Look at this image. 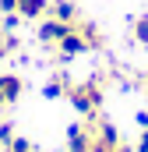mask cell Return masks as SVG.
<instances>
[{
  "label": "cell",
  "instance_id": "7a4b0ae2",
  "mask_svg": "<svg viewBox=\"0 0 148 152\" xmlns=\"http://www.w3.org/2000/svg\"><path fill=\"white\" fill-rule=\"evenodd\" d=\"M92 124V152H113L116 145H120V134H116V127H113L110 120H102L99 113H92L88 117Z\"/></svg>",
  "mask_w": 148,
  "mask_h": 152
},
{
  "label": "cell",
  "instance_id": "4fadbf2b",
  "mask_svg": "<svg viewBox=\"0 0 148 152\" xmlns=\"http://www.w3.org/2000/svg\"><path fill=\"white\" fill-rule=\"evenodd\" d=\"M11 138H14V127H11L7 120H0V149H4V145H7Z\"/></svg>",
  "mask_w": 148,
  "mask_h": 152
},
{
  "label": "cell",
  "instance_id": "8992f818",
  "mask_svg": "<svg viewBox=\"0 0 148 152\" xmlns=\"http://www.w3.org/2000/svg\"><path fill=\"white\" fill-rule=\"evenodd\" d=\"M67 28H71L67 21H60V18H46V21L39 25V39H42L46 46H57L60 39L67 36Z\"/></svg>",
  "mask_w": 148,
  "mask_h": 152
},
{
  "label": "cell",
  "instance_id": "8fae6325",
  "mask_svg": "<svg viewBox=\"0 0 148 152\" xmlns=\"http://www.w3.org/2000/svg\"><path fill=\"white\" fill-rule=\"evenodd\" d=\"M18 50V36H11V28H0V60H7Z\"/></svg>",
  "mask_w": 148,
  "mask_h": 152
},
{
  "label": "cell",
  "instance_id": "277c9868",
  "mask_svg": "<svg viewBox=\"0 0 148 152\" xmlns=\"http://www.w3.org/2000/svg\"><path fill=\"white\" fill-rule=\"evenodd\" d=\"M21 92H25V81L18 75H0V110L4 106H14L21 99Z\"/></svg>",
  "mask_w": 148,
  "mask_h": 152
},
{
  "label": "cell",
  "instance_id": "9c48e42d",
  "mask_svg": "<svg viewBox=\"0 0 148 152\" xmlns=\"http://www.w3.org/2000/svg\"><path fill=\"white\" fill-rule=\"evenodd\" d=\"M67 88H71V78H67V75H57V78L46 81L42 96H46V99H60V96H67Z\"/></svg>",
  "mask_w": 148,
  "mask_h": 152
},
{
  "label": "cell",
  "instance_id": "2e32d148",
  "mask_svg": "<svg viewBox=\"0 0 148 152\" xmlns=\"http://www.w3.org/2000/svg\"><path fill=\"white\" fill-rule=\"evenodd\" d=\"M113 152H134V149H131V145H123V142H120V145H116V149H113Z\"/></svg>",
  "mask_w": 148,
  "mask_h": 152
},
{
  "label": "cell",
  "instance_id": "5b68a950",
  "mask_svg": "<svg viewBox=\"0 0 148 152\" xmlns=\"http://www.w3.org/2000/svg\"><path fill=\"white\" fill-rule=\"evenodd\" d=\"M67 152H92V127L88 124H74L67 131Z\"/></svg>",
  "mask_w": 148,
  "mask_h": 152
},
{
  "label": "cell",
  "instance_id": "52a82bcc",
  "mask_svg": "<svg viewBox=\"0 0 148 152\" xmlns=\"http://www.w3.org/2000/svg\"><path fill=\"white\" fill-rule=\"evenodd\" d=\"M49 11H53V18H60V21H67V25L78 21V4H74V0H53Z\"/></svg>",
  "mask_w": 148,
  "mask_h": 152
},
{
  "label": "cell",
  "instance_id": "ba28073f",
  "mask_svg": "<svg viewBox=\"0 0 148 152\" xmlns=\"http://www.w3.org/2000/svg\"><path fill=\"white\" fill-rule=\"evenodd\" d=\"M46 11H49V0H18V14L28 18V21L32 18H42Z\"/></svg>",
  "mask_w": 148,
  "mask_h": 152
},
{
  "label": "cell",
  "instance_id": "6da1fadb",
  "mask_svg": "<svg viewBox=\"0 0 148 152\" xmlns=\"http://www.w3.org/2000/svg\"><path fill=\"white\" fill-rule=\"evenodd\" d=\"M67 99H71V106L78 110V113L92 117V113H99V106H102V99H106V81H99V78H92V81H78V85L71 81Z\"/></svg>",
  "mask_w": 148,
  "mask_h": 152
},
{
  "label": "cell",
  "instance_id": "9a60e30c",
  "mask_svg": "<svg viewBox=\"0 0 148 152\" xmlns=\"http://www.w3.org/2000/svg\"><path fill=\"white\" fill-rule=\"evenodd\" d=\"M134 152H148V127L141 131V138H138V149H134Z\"/></svg>",
  "mask_w": 148,
  "mask_h": 152
},
{
  "label": "cell",
  "instance_id": "30bf717a",
  "mask_svg": "<svg viewBox=\"0 0 148 152\" xmlns=\"http://www.w3.org/2000/svg\"><path fill=\"white\" fill-rule=\"evenodd\" d=\"M78 28H81V36H85V42H88V50H102L106 39L99 36V28H95L92 21H78Z\"/></svg>",
  "mask_w": 148,
  "mask_h": 152
},
{
  "label": "cell",
  "instance_id": "e0dca14e",
  "mask_svg": "<svg viewBox=\"0 0 148 152\" xmlns=\"http://www.w3.org/2000/svg\"><path fill=\"white\" fill-rule=\"evenodd\" d=\"M138 124H141V127H148V113H138Z\"/></svg>",
  "mask_w": 148,
  "mask_h": 152
},
{
  "label": "cell",
  "instance_id": "3957f363",
  "mask_svg": "<svg viewBox=\"0 0 148 152\" xmlns=\"http://www.w3.org/2000/svg\"><path fill=\"white\" fill-rule=\"evenodd\" d=\"M85 50H88V42H85V36H81L78 21H74L71 28H67V36L57 42V53H60V60H71V57H78V53H85Z\"/></svg>",
  "mask_w": 148,
  "mask_h": 152
},
{
  "label": "cell",
  "instance_id": "7c38bea8",
  "mask_svg": "<svg viewBox=\"0 0 148 152\" xmlns=\"http://www.w3.org/2000/svg\"><path fill=\"white\" fill-rule=\"evenodd\" d=\"M131 36H134V42H141V46H148V14H141L134 25H131Z\"/></svg>",
  "mask_w": 148,
  "mask_h": 152
},
{
  "label": "cell",
  "instance_id": "5bb4252c",
  "mask_svg": "<svg viewBox=\"0 0 148 152\" xmlns=\"http://www.w3.org/2000/svg\"><path fill=\"white\" fill-rule=\"evenodd\" d=\"M0 11L4 14H18V0H0Z\"/></svg>",
  "mask_w": 148,
  "mask_h": 152
}]
</instances>
